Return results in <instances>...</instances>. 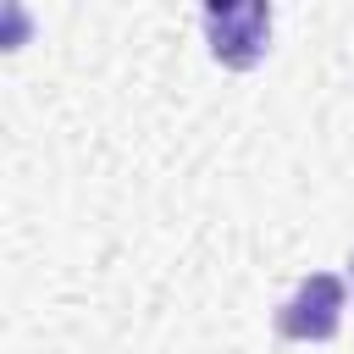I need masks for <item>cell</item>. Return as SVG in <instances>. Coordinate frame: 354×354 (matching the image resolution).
<instances>
[{
  "mask_svg": "<svg viewBox=\"0 0 354 354\" xmlns=\"http://www.w3.org/2000/svg\"><path fill=\"white\" fill-rule=\"evenodd\" d=\"M348 282H354V254H348Z\"/></svg>",
  "mask_w": 354,
  "mask_h": 354,
  "instance_id": "3",
  "label": "cell"
},
{
  "mask_svg": "<svg viewBox=\"0 0 354 354\" xmlns=\"http://www.w3.org/2000/svg\"><path fill=\"white\" fill-rule=\"evenodd\" d=\"M337 326H343V277L332 271H310L288 293V304L271 315V332L282 343H326L337 337Z\"/></svg>",
  "mask_w": 354,
  "mask_h": 354,
  "instance_id": "1",
  "label": "cell"
},
{
  "mask_svg": "<svg viewBox=\"0 0 354 354\" xmlns=\"http://www.w3.org/2000/svg\"><path fill=\"white\" fill-rule=\"evenodd\" d=\"M205 39H210V55L232 72H249L260 55H266V39H271V6L266 0H243V6H205Z\"/></svg>",
  "mask_w": 354,
  "mask_h": 354,
  "instance_id": "2",
  "label": "cell"
}]
</instances>
